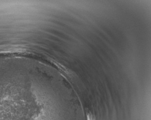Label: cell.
Returning a JSON list of instances; mask_svg holds the SVG:
<instances>
[{
	"label": "cell",
	"mask_w": 151,
	"mask_h": 120,
	"mask_svg": "<svg viewBox=\"0 0 151 120\" xmlns=\"http://www.w3.org/2000/svg\"><path fill=\"white\" fill-rule=\"evenodd\" d=\"M87 120H96V118L91 113H87Z\"/></svg>",
	"instance_id": "6da1fadb"
}]
</instances>
